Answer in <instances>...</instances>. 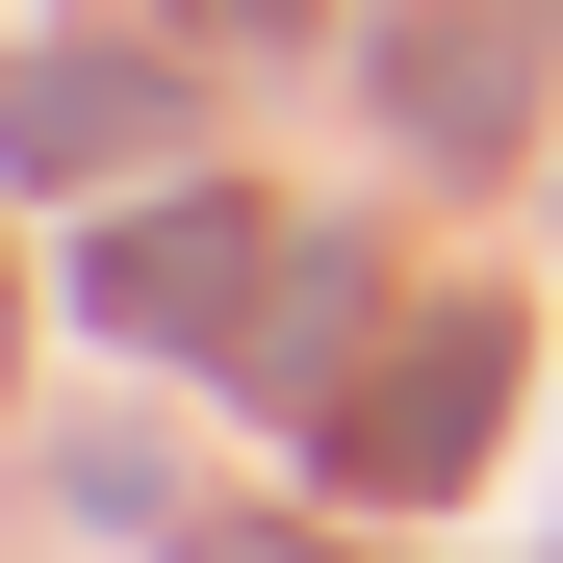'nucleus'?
<instances>
[{"instance_id": "f257e3e1", "label": "nucleus", "mask_w": 563, "mask_h": 563, "mask_svg": "<svg viewBox=\"0 0 563 563\" xmlns=\"http://www.w3.org/2000/svg\"><path fill=\"white\" fill-rule=\"evenodd\" d=\"M487 410H512V333H487V308H435L385 385L333 410V461H358V487H435V461H487Z\"/></svg>"}, {"instance_id": "f03ea898", "label": "nucleus", "mask_w": 563, "mask_h": 563, "mask_svg": "<svg viewBox=\"0 0 563 563\" xmlns=\"http://www.w3.org/2000/svg\"><path fill=\"white\" fill-rule=\"evenodd\" d=\"M154 129H179L154 52H26V77H0V154H26V179H103V154H154Z\"/></svg>"}, {"instance_id": "39448f33", "label": "nucleus", "mask_w": 563, "mask_h": 563, "mask_svg": "<svg viewBox=\"0 0 563 563\" xmlns=\"http://www.w3.org/2000/svg\"><path fill=\"white\" fill-rule=\"evenodd\" d=\"M206 563H308V538H206Z\"/></svg>"}, {"instance_id": "423d86ee", "label": "nucleus", "mask_w": 563, "mask_h": 563, "mask_svg": "<svg viewBox=\"0 0 563 563\" xmlns=\"http://www.w3.org/2000/svg\"><path fill=\"white\" fill-rule=\"evenodd\" d=\"M231 26H282V0H231Z\"/></svg>"}, {"instance_id": "7ed1b4c3", "label": "nucleus", "mask_w": 563, "mask_h": 563, "mask_svg": "<svg viewBox=\"0 0 563 563\" xmlns=\"http://www.w3.org/2000/svg\"><path fill=\"white\" fill-rule=\"evenodd\" d=\"M385 103H410V129H461V154H487V129H512V26H487V0H461V26H435V0H410V26H385Z\"/></svg>"}, {"instance_id": "20e7f679", "label": "nucleus", "mask_w": 563, "mask_h": 563, "mask_svg": "<svg viewBox=\"0 0 563 563\" xmlns=\"http://www.w3.org/2000/svg\"><path fill=\"white\" fill-rule=\"evenodd\" d=\"M77 308H103V333H206V308H231V231H206V206H154L103 282H77Z\"/></svg>"}]
</instances>
